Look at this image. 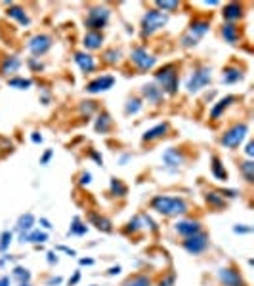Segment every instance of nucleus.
Segmentation results:
<instances>
[{
    "mask_svg": "<svg viewBox=\"0 0 254 286\" xmlns=\"http://www.w3.org/2000/svg\"><path fill=\"white\" fill-rule=\"evenodd\" d=\"M151 208L163 216H183L189 212V204L181 197H168V195H157L151 200Z\"/></svg>",
    "mask_w": 254,
    "mask_h": 286,
    "instance_id": "1",
    "label": "nucleus"
},
{
    "mask_svg": "<svg viewBox=\"0 0 254 286\" xmlns=\"http://www.w3.org/2000/svg\"><path fill=\"white\" fill-rule=\"evenodd\" d=\"M155 84L159 86L163 93L167 96H176L180 88V73L174 63L163 65L159 71L155 73Z\"/></svg>",
    "mask_w": 254,
    "mask_h": 286,
    "instance_id": "2",
    "label": "nucleus"
},
{
    "mask_svg": "<svg viewBox=\"0 0 254 286\" xmlns=\"http://www.w3.org/2000/svg\"><path fill=\"white\" fill-rule=\"evenodd\" d=\"M168 14H163L159 10H147L142 17V36H151L163 27H167Z\"/></svg>",
    "mask_w": 254,
    "mask_h": 286,
    "instance_id": "3",
    "label": "nucleus"
},
{
    "mask_svg": "<svg viewBox=\"0 0 254 286\" xmlns=\"http://www.w3.org/2000/svg\"><path fill=\"white\" fill-rule=\"evenodd\" d=\"M109 17H111L109 8H105V6L90 8L86 17H84V27H86L88 31H98V33H102V29L107 27Z\"/></svg>",
    "mask_w": 254,
    "mask_h": 286,
    "instance_id": "4",
    "label": "nucleus"
},
{
    "mask_svg": "<svg viewBox=\"0 0 254 286\" xmlns=\"http://www.w3.org/2000/svg\"><path fill=\"white\" fill-rule=\"evenodd\" d=\"M212 80V71L211 67H199L189 75V79L186 80V90L188 93H199L211 84Z\"/></svg>",
    "mask_w": 254,
    "mask_h": 286,
    "instance_id": "5",
    "label": "nucleus"
},
{
    "mask_svg": "<svg viewBox=\"0 0 254 286\" xmlns=\"http://www.w3.org/2000/svg\"><path fill=\"white\" fill-rule=\"evenodd\" d=\"M248 134V126L245 122H241V124H233L229 130H225L224 136L220 137V143L227 147V149H237L241 143L245 141V137Z\"/></svg>",
    "mask_w": 254,
    "mask_h": 286,
    "instance_id": "6",
    "label": "nucleus"
},
{
    "mask_svg": "<svg viewBox=\"0 0 254 286\" xmlns=\"http://www.w3.org/2000/svg\"><path fill=\"white\" fill-rule=\"evenodd\" d=\"M130 61L136 65L142 73H147L155 67V63H157V57L153 56V54H149L144 46H136V48L130 52Z\"/></svg>",
    "mask_w": 254,
    "mask_h": 286,
    "instance_id": "7",
    "label": "nucleus"
},
{
    "mask_svg": "<svg viewBox=\"0 0 254 286\" xmlns=\"http://www.w3.org/2000/svg\"><path fill=\"white\" fill-rule=\"evenodd\" d=\"M52 44H54V38H52L50 35H35L29 38L27 48H29V52L33 54V56L40 59V57L46 56V54L50 52Z\"/></svg>",
    "mask_w": 254,
    "mask_h": 286,
    "instance_id": "8",
    "label": "nucleus"
},
{
    "mask_svg": "<svg viewBox=\"0 0 254 286\" xmlns=\"http://www.w3.org/2000/svg\"><path fill=\"white\" fill-rule=\"evenodd\" d=\"M181 246H183V250L189 252V254H193V256L203 254V252L209 248V235H204L203 231H201V233H197V235L188 236V239L181 243Z\"/></svg>",
    "mask_w": 254,
    "mask_h": 286,
    "instance_id": "9",
    "label": "nucleus"
},
{
    "mask_svg": "<svg viewBox=\"0 0 254 286\" xmlns=\"http://www.w3.org/2000/svg\"><path fill=\"white\" fill-rule=\"evenodd\" d=\"M163 164H165L167 170L176 172L180 166L186 164V155H183L180 149H176V147H168V149L163 153Z\"/></svg>",
    "mask_w": 254,
    "mask_h": 286,
    "instance_id": "10",
    "label": "nucleus"
},
{
    "mask_svg": "<svg viewBox=\"0 0 254 286\" xmlns=\"http://www.w3.org/2000/svg\"><path fill=\"white\" fill-rule=\"evenodd\" d=\"M218 280L222 286H247L245 279L241 277V273L233 267H222L218 269Z\"/></svg>",
    "mask_w": 254,
    "mask_h": 286,
    "instance_id": "11",
    "label": "nucleus"
},
{
    "mask_svg": "<svg viewBox=\"0 0 254 286\" xmlns=\"http://www.w3.org/2000/svg\"><path fill=\"white\" fill-rule=\"evenodd\" d=\"M115 84V77L113 75H102V77H96L94 80H90L86 84L88 93H102L107 92L109 88H113Z\"/></svg>",
    "mask_w": 254,
    "mask_h": 286,
    "instance_id": "12",
    "label": "nucleus"
},
{
    "mask_svg": "<svg viewBox=\"0 0 254 286\" xmlns=\"http://www.w3.org/2000/svg\"><path fill=\"white\" fill-rule=\"evenodd\" d=\"M174 229H176V233L181 235L183 239H188V236H191V235H197V233L203 231L201 222H197V220H180V222H176Z\"/></svg>",
    "mask_w": 254,
    "mask_h": 286,
    "instance_id": "13",
    "label": "nucleus"
},
{
    "mask_svg": "<svg viewBox=\"0 0 254 286\" xmlns=\"http://www.w3.org/2000/svg\"><path fill=\"white\" fill-rule=\"evenodd\" d=\"M142 96H144V100H147V103H153V105H159L160 101L165 100V93L155 82L142 86Z\"/></svg>",
    "mask_w": 254,
    "mask_h": 286,
    "instance_id": "14",
    "label": "nucleus"
},
{
    "mask_svg": "<svg viewBox=\"0 0 254 286\" xmlns=\"http://www.w3.org/2000/svg\"><path fill=\"white\" fill-rule=\"evenodd\" d=\"M19 67H21V59L17 56L2 57V61H0V75L2 77H12V75L19 71Z\"/></svg>",
    "mask_w": 254,
    "mask_h": 286,
    "instance_id": "15",
    "label": "nucleus"
},
{
    "mask_svg": "<svg viewBox=\"0 0 254 286\" xmlns=\"http://www.w3.org/2000/svg\"><path fill=\"white\" fill-rule=\"evenodd\" d=\"M235 101H237L235 96H225L222 100H218L216 103H214V107L211 109V121H220L222 114L227 111V107H232Z\"/></svg>",
    "mask_w": 254,
    "mask_h": 286,
    "instance_id": "16",
    "label": "nucleus"
},
{
    "mask_svg": "<svg viewBox=\"0 0 254 286\" xmlns=\"http://www.w3.org/2000/svg\"><path fill=\"white\" fill-rule=\"evenodd\" d=\"M75 63L79 65V69L84 75L96 71V59L90 54H86V52H77L75 54Z\"/></svg>",
    "mask_w": 254,
    "mask_h": 286,
    "instance_id": "17",
    "label": "nucleus"
},
{
    "mask_svg": "<svg viewBox=\"0 0 254 286\" xmlns=\"http://www.w3.org/2000/svg\"><path fill=\"white\" fill-rule=\"evenodd\" d=\"M6 15L10 17V19H14V21H17L19 25H23V27H29V25H31V17L27 15V12H25V8H21V6H15V4H10V8L6 10Z\"/></svg>",
    "mask_w": 254,
    "mask_h": 286,
    "instance_id": "18",
    "label": "nucleus"
},
{
    "mask_svg": "<svg viewBox=\"0 0 254 286\" xmlns=\"http://www.w3.org/2000/svg\"><path fill=\"white\" fill-rule=\"evenodd\" d=\"M209 31H211V21L209 19H193V21L189 23L188 35H191L197 40H201Z\"/></svg>",
    "mask_w": 254,
    "mask_h": 286,
    "instance_id": "19",
    "label": "nucleus"
},
{
    "mask_svg": "<svg viewBox=\"0 0 254 286\" xmlns=\"http://www.w3.org/2000/svg\"><path fill=\"white\" fill-rule=\"evenodd\" d=\"M222 17L225 19V23L239 21L241 17H243V6L237 4V2H229V4H225L224 10H222Z\"/></svg>",
    "mask_w": 254,
    "mask_h": 286,
    "instance_id": "20",
    "label": "nucleus"
},
{
    "mask_svg": "<svg viewBox=\"0 0 254 286\" xmlns=\"http://www.w3.org/2000/svg\"><path fill=\"white\" fill-rule=\"evenodd\" d=\"M82 44L86 50H100L103 46V33H98V31H88L84 38H82Z\"/></svg>",
    "mask_w": 254,
    "mask_h": 286,
    "instance_id": "21",
    "label": "nucleus"
},
{
    "mask_svg": "<svg viewBox=\"0 0 254 286\" xmlns=\"http://www.w3.org/2000/svg\"><path fill=\"white\" fill-rule=\"evenodd\" d=\"M168 128H170L168 122H160V124H157V126H153V128L147 130L144 136H142V139H144V141H157V139L167 136Z\"/></svg>",
    "mask_w": 254,
    "mask_h": 286,
    "instance_id": "22",
    "label": "nucleus"
},
{
    "mask_svg": "<svg viewBox=\"0 0 254 286\" xmlns=\"http://www.w3.org/2000/svg\"><path fill=\"white\" fill-rule=\"evenodd\" d=\"M243 77H245L243 69L229 65V67H225L224 73H222V82H224V84H237L239 80H243Z\"/></svg>",
    "mask_w": 254,
    "mask_h": 286,
    "instance_id": "23",
    "label": "nucleus"
},
{
    "mask_svg": "<svg viewBox=\"0 0 254 286\" xmlns=\"http://www.w3.org/2000/svg\"><path fill=\"white\" fill-rule=\"evenodd\" d=\"M94 130L98 132V134H109V132L113 130V118H111V114L109 113L98 114L96 124H94Z\"/></svg>",
    "mask_w": 254,
    "mask_h": 286,
    "instance_id": "24",
    "label": "nucleus"
},
{
    "mask_svg": "<svg viewBox=\"0 0 254 286\" xmlns=\"http://www.w3.org/2000/svg\"><path fill=\"white\" fill-rule=\"evenodd\" d=\"M88 220H90L92 225H96V229H100L103 233H111V231H113L111 220H107V218H103V216H100V214H96V212H90V214H88Z\"/></svg>",
    "mask_w": 254,
    "mask_h": 286,
    "instance_id": "25",
    "label": "nucleus"
},
{
    "mask_svg": "<svg viewBox=\"0 0 254 286\" xmlns=\"http://www.w3.org/2000/svg\"><path fill=\"white\" fill-rule=\"evenodd\" d=\"M222 36L227 44H237L239 42V27L235 23H224L222 25Z\"/></svg>",
    "mask_w": 254,
    "mask_h": 286,
    "instance_id": "26",
    "label": "nucleus"
},
{
    "mask_svg": "<svg viewBox=\"0 0 254 286\" xmlns=\"http://www.w3.org/2000/svg\"><path fill=\"white\" fill-rule=\"evenodd\" d=\"M19 241L21 243H33V244H42L48 241V233H44V231H29V233H25V235H19Z\"/></svg>",
    "mask_w": 254,
    "mask_h": 286,
    "instance_id": "27",
    "label": "nucleus"
},
{
    "mask_svg": "<svg viewBox=\"0 0 254 286\" xmlns=\"http://www.w3.org/2000/svg\"><path fill=\"white\" fill-rule=\"evenodd\" d=\"M142 107H144V100L138 98V96H132L124 103V114H128V116L130 114H138L142 111Z\"/></svg>",
    "mask_w": 254,
    "mask_h": 286,
    "instance_id": "28",
    "label": "nucleus"
},
{
    "mask_svg": "<svg viewBox=\"0 0 254 286\" xmlns=\"http://www.w3.org/2000/svg\"><path fill=\"white\" fill-rule=\"evenodd\" d=\"M33 227H35V216L33 214L19 216V220H17V231H19V235H25V233L33 231Z\"/></svg>",
    "mask_w": 254,
    "mask_h": 286,
    "instance_id": "29",
    "label": "nucleus"
},
{
    "mask_svg": "<svg viewBox=\"0 0 254 286\" xmlns=\"http://www.w3.org/2000/svg\"><path fill=\"white\" fill-rule=\"evenodd\" d=\"M211 170H212V176L218 179V181H227V172H225L224 164H222V160L218 157H212V164H211Z\"/></svg>",
    "mask_w": 254,
    "mask_h": 286,
    "instance_id": "30",
    "label": "nucleus"
},
{
    "mask_svg": "<svg viewBox=\"0 0 254 286\" xmlns=\"http://www.w3.org/2000/svg\"><path fill=\"white\" fill-rule=\"evenodd\" d=\"M8 86L15 88V90H29L31 86H33V80L23 79V77H12V79H8Z\"/></svg>",
    "mask_w": 254,
    "mask_h": 286,
    "instance_id": "31",
    "label": "nucleus"
},
{
    "mask_svg": "<svg viewBox=\"0 0 254 286\" xmlns=\"http://www.w3.org/2000/svg\"><path fill=\"white\" fill-rule=\"evenodd\" d=\"M204 200H206V204L211 208H214V210H220V208L225 206V200L220 193H206L204 195Z\"/></svg>",
    "mask_w": 254,
    "mask_h": 286,
    "instance_id": "32",
    "label": "nucleus"
},
{
    "mask_svg": "<svg viewBox=\"0 0 254 286\" xmlns=\"http://www.w3.org/2000/svg\"><path fill=\"white\" fill-rule=\"evenodd\" d=\"M14 279L19 282V284H27V282H31V271L29 269H25V267H21V265H17V267H14Z\"/></svg>",
    "mask_w": 254,
    "mask_h": 286,
    "instance_id": "33",
    "label": "nucleus"
},
{
    "mask_svg": "<svg viewBox=\"0 0 254 286\" xmlns=\"http://www.w3.org/2000/svg\"><path fill=\"white\" fill-rule=\"evenodd\" d=\"M86 231H88L86 225H84V223L80 222V218H79V216H75V218H73L71 227H69V235L82 236V235H86Z\"/></svg>",
    "mask_w": 254,
    "mask_h": 286,
    "instance_id": "34",
    "label": "nucleus"
},
{
    "mask_svg": "<svg viewBox=\"0 0 254 286\" xmlns=\"http://www.w3.org/2000/svg\"><path fill=\"white\" fill-rule=\"evenodd\" d=\"M111 193L115 195V197H126L128 195V187L124 185L121 179L113 178L111 179Z\"/></svg>",
    "mask_w": 254,
    "mask_h": 286,
    "instance_id": "35",
    "label": "nucleus"
},
{
    "mask_svg": "<svg viewBox=\"0 0 254 286\" xmlns=\"http://www.w3.org/2000/svg\"><path fill=\"white\" fill-rule=\"evenodd\" d=\"M123 286H151V279L147 275H134Z\"/></svg>",
    "mask_w": 254,
    "mask_h": 286,
    "instance_id": "36",
    "label": "nucleus"
},
{
    "mask_svg": "<svg viewBox=\"0 0 254 286\" xmlns=\"http://www.w3.org/2000/svg\"><path fill=\"white\" fill-rule=\"evenodd\" d=\"M121 50H117V48H109V50L103 52V61L107 65H115L119 63V59H121Z\"/></svg>",
    "mask_w": 254,
    "mask_h": 286,
    "instance_id": "37",
    "label": "nucleus"
},
{
    "mask_svg": "<svg viewBox=\"0 0 254 286\" xmlns=\"http://www.w3.org/2000/svg\"><path fill=\"white\" fill-rule=\"evenodd\" d=\"M241 174H243V178L247 179L248 183H252L254 181V162L252 160H247V162L241 164Z\"/></svg>",
    "mask_w": 254,
    "mask_h": 286,
    "instance_id": "38",
    "label": "nucleus"
},
{
    "mask_svg": "<svg viewBox=\"0 0 254 286\" xmlns=\"http://www.w3.org/2000/svg\"><path fill=\"white\" fill-rule=\"evenodd\" d=\"M155 10H159V12H163V14H167V12H174V10H178L180 8V2H155Z\"/></svg>",
    "mask_w": 254,
    "mask_h": 286,
    "instance_id": "39",
    "label": "nucleus"
},
{
    "mask_svg": "<svg viewBox=\"0 0 254 286\" xmlns=\"http://www.w3.org/2000/svg\"><path fill=\"white\" fill-rule=\"evenodd\" d=\"M14 241V233L12 231H4L2 235H0V252H6L10 248V244Z\"/></svg>",
    "mask_w": 254,
    "mask_h": 286,
    "instance_id": "40",
    "label": "nucleus"
},
{
    "mask_svg": "<svg viewBox=\"0 0 254 286\" xmlns=\"http://www.w3.org/2000/svg\"><path fill=\"white\" fill-rule=\"evenodd\" d=\"M180 44H181V48H195L197 44H199V40H197V38H193V36H191V35H188V33H186V35L181 36Z\"/></svg>",
    "mask_w": 254,
    "mask_h": 286,
    "instance_id": "41",
    "label": "nucleus"
},
{
    "mask_svg": "<svg viewBox=\"0 0 254 286\" xmlns=\"http://www.w3.org/2000/svg\"><path fill=\"white\" fill-rule=\"evenodd\" d=\"M142 229V218L136 216V218H132L130 222H128V227H126V233H136Z\"/></svg>",
    "mask_w": 254,
    "mask_h": 286,
    "instance_id": "42",
    "label": "nucleus"
},
{
    "mask_svg": "<svg viewBox=\"0 0 254 286\" xmlns=\"http://www.w3.org/2000/svg\"><path fill=\"white\" fill-rule=\"evenodd\" d=\"M27 65H29V69H31V71H35V73L42 71V69H44L42 61H40L38 57H29V61H27Z\"/></svg>",
    "mask_w": 254,
    "mask_h": 286,
    "instance_id": "43",
    "label": "nucleus"
},
{
    "mask_svg": "<svg viewBox=\"0 0 254 286\" xmlns=\"http://www.w3.org/2000/svg\"><path fill=\"white\" fill-rule=\"evenodd\" d=\"M80 111L86 114H92L96 111V101H82V105H80Z\"/></svg>",
    "mask_w": 254,
    "mask_h": 286,
    "instance_id": "44",
    "label": "nucleus"
},
{
    "mask_svg": "<svg viewBox=\"0 0 254 286\" xmlns=\"http://www.w3.org/2000/svg\"><path fill=\"white\" fill-rule=\"evenodd\" d=\"M88 155H90V158H94V162H96L98 166H102V164H103V157H102V155H100V153H98L96 149H90V151H88Z\"/></svg>",
    "mask_w": 254,
    "mask_h": 286,
    "instance_id": "45",
    "label": "nucleus"
},
{
    "mask_svg": "<svg viewBox=\"0 0 254 286\" xmlns=\"http://www.w3.org/2000/svg\"><path fill=\"white\" fill-rule=\"evenodd\" d=\"M174 282H176V275L174 273H170L168 277H165V279L160 280L159 286H174Z\"/></svg>",
    "mask_w": 254,
    "mask_h": 286,
    "instance_id": "46",
    "label": "nucleus"
},
{
    "mask_svg": "<svg viewBox=\"0 0 254 286\" xmlns=\"http://www.w3.org/2000/svg\"><path fill=\"white\" fill-rule=\"evenodd\" d=\"M52 157H54V151H52V149H46V151H44V155L40 157V164L46 166L48 162H50V158H52Z\"/></svg>",
    "mask_w": 254,
    "mask_h": 286,
    "instance_id": "47",
    "label": "nucleus"
},
{
    "mask_svg": "<svg viewBox=\"0 0 254 286\" xmlns=\"http://www.w3.org/2000/svg\"><path fill=\"white\" fill-rule=\"evenodd\" d=\"M233 233H237V235H245V233H252V227H241V225H235V227H233Z\"/></svg>",
    "mask_w": 254,
    "mask_h": 286,
    "instance_id": "48",
    "label": "nucleus"
},
{
    "mask_svg": "<svg viewBox=\"0 0 254 286\" xmlns=\"http://www.w3.org/2000/svg\"><path fill=\"white\" fill-rule=\"evenodd\" d=\"M92 181V174L90 172H84L82 176H80V185H88Z\"/></svg>",
    "mask_w": 254,
    "mask_h": 286,
    "instance_id": "49",
    "label": "nucleus"
},
{
    "mask_svg": "<svg viewBox=\"0 0 254 286\" xmlns=\"http://www.w3.org/2000/svg\"><path fill=\"white\" fill-rule=\"evenodd\" d=\"M48 264H58V254L56 252H48Z\"/></svg>",
    "mask_w": 254,
    "mask_h": 286,
    "instance_id": "50",
    "label": "nucleus"
},
{
    "mask_svg": "<svg viewBox=\"0 0 254 286\" xmlns=\"http://www.w3.org/2000/svg\"><path fill=\"white\" fill-rule=\"evenodd\" d=\"M79 280H80V271H77V273H75V275L71 277V279H69V286H75L77 282H79Z\"/></svg>",
    "mask_w": 254,
    "mask_h": 286,
    "instance_id": "51",
    "label": "nucleus"
},
{
    "mask_svg": "<svg viewBox=\"0 0 254 286\" xmlns=\"http://www.w3.org/2000/svg\"><path fill=\"white\" fill-rule=\"evenodd\" d=\"M31 141H33V143H42V136H40L38 132H33V134H31Z\"/></svg>",
    "mask_w": 254,
    "mask_h": 286,
    "instance_id": "52",
    "label": "nucleus"
},
{
    "mask_svg": "<svg viewBox=\"0 0 254 286\" xmlns=\"http://www.w3.org/2000/svg\"><path fill=\"white\" fill-rule=\"evenodd\" d=\"M58 250L65 252V254H69V256H77V252L71 250V248H67V246H58Z\"/></svg>",
    "mask_w": 254,
    "mask_h": 286,
    "instance_id": "53",
    "label": "nucleus"
},
{
    "mask_svg": "<svg viewBox=\"0 0 254 286\" xmlns=\"http://www.w3.org/2000/svg\"><path fill=\"white\" fill-rule=\"evenodd\" d=\"M247 155L248 157H254V143L252 141L247 143Z\"/></svg>",
    "mask_w": 254,
    "mask_h": 286,
    "instance_id": "54",
    "label": "nucleus"
},
{
    "mask_svg": "<svg viewBox=\"0 0 254 286\" xmlns=\"http://www.w3.org/2000/svg\"><path fill=\"white\" fill-rule=\"evenodd\" d=\"M80 265H94V259H92V257H82V259H80Z\"/></svg>",
    "mask_w": 254,
    "mask_h": 286,
    "instance_id": "55",
    "label": "nucleus"
},
{
    "mask_svg": "<svg viewBox=\"0 0 254 286\" xmlns=\"http://www.w3.org/2000/svg\"><path fill=\"white\" fill-rule=\"evenodd\" d=\"M119 273H121V265H115V267L109 269V275H111V277H113V275H119Z\"/></svg>",
    "mask_w": 254,
    "mask_h": 286,
    "instance_id": "56",
    "label": "nucleus"
},
{
    "mask_svg": "<svg viewBox=\"0 0 254 286\" xmlns=\"http://www.w3.org/2000/svg\"><path fill=\"white\" fill-rule=\"evenodd\" d=\"M61 282H63V279H61V277H56V279H50V280H48V284H50V286L61 284Z\"/></svg>",
    "mask_w": 254,
    "mask_h": 286,
    "instance_id": "57",
    "label": "nucleus"
},
{
    "mask_svg": "<svg viewBox=\"0 0 254 286\" xmlns=\"http://www.w3.org/2000/svg\"><path fill=\"white\" fill-rule=\"evenodd\" d=\"M40 225H42L44 229H52V223L48 222V220H46V218H42V220H40Z\"/></svg>",
    "mask_w": 254,
    "mask_h": 286,
    "instance_id": "58",
    "label": "nucleus"
},
{
    "mask_svg": "<svg viewBox=\"0 0 254 286\" xmlns=\"http://www.w3.org/2000/svg\"><path fill=\"white\" fill-rule=\"evenodd\" d=\"M0 286H10V277H0Z\"/></svg>",
    "mask_w": 254,
    "mask_h": 286,
    "instance_id": "59",
    "label": "nucleus"
},
{
    "mask_svg": "<svg viewBox=\"0 0 254 286\" xmlns=\"http://www.w3.org/2000/svg\"><path fill=\"white\" fill-rule=\"evenodd\" d=\"M19 286H31V282H27V284H19Z\"/></svg>",
    "mask_w": 254,
    "mask_h": 286,
    "instance_id": "60",
    "label": "nucleus"
},
{
    "mask_svg": "<svg viewBox=\"0 0 254 286\" xmlns=\"http://www.w3.org/2000/svg\"><path fill=\"white\" fill-rule=\"evenodd\" d=\"M92 286H96V284H92Z\"/></svg>",
    "mask_w": 254,
    "mask_h": 286,
    "instance_id": "61",
    "label": "nucleus"
}]
</instances>
